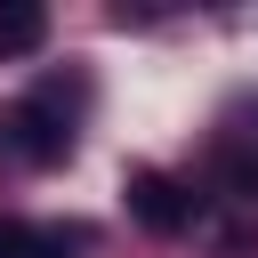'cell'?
I'll use <instances>...</instances> for the list:
<instances>
[{
    "mask_svg": "<svg viewBox=\"0 0 258 258\" xmlns=\"http://www.w3.org/2000/svg\"><path fill=\"white\" fill-rule=\"evenodd\" d=\"M0 153H8V161H32V169L64 161V153H73V113H64V97H56V89H32V97L0 105Z\"/></svg>",
    "mask_w": 258,
    "mask_h": 258,
    "instance_id": "obj_1",
    "label": "cell"
},
{
    "mask_svg": "<svg viewBox=\"0 0 258 258\" xmlns=\"http://www.w3.org/2000/svg\"><path fill=\"white\" fill-rule=\"evenodd\" d=\"M129 218L145 226V234H185L194 226V210H202V194L194 185H177L169 169H129Z\"/></svg>",
    "mask_w": 258,
    "mask_h": 258,
    "instance_id": "obj_2",
    "label": "cell"
},
{
    "mask_svg": "<svg viewBox=\"0 0 258 258\" xmlns=\"http://www.w3.org/2000/svg\"><path fill=\"white\" fill-rule=\"evenodd\" d=\"M81 234L64 226H24V218H0V258H73Z\"/></svg>",
    "mask_w": 258,
    "mask_h": 258,
    "instance_id": "obj_3",
    "label": "cell"
},
{
    "mask_svg": "<svg viewBox=\"0 0 258 258\" xmlns=\"http://www.w3.org/2000/svg\"><path fill=\"white\" fill-rule=\"evenodd\" d=\"M40 40H48V8L8 0V8H0V56H32Z\"/></svg>",
    "mask_w": 258,
    "mask_h": 258,
    "instance_id": "obj_4",
    "label": "cell"
}]
</instances>
